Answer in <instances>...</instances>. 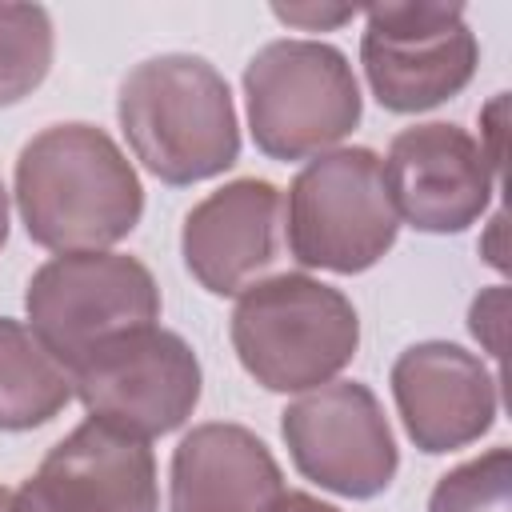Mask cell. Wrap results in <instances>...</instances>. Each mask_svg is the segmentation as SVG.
Here are the masks:
<instances>
[{
	"label": "cell",
	"instance_id": "obj_1",
	"mask_svg": "<svg viewBox=\"0 0 512 512\" xmlns=\"http://www.w3.org/2000/svg\"><path fill=\"white\" fill-rule=\"evenodd\" d=\"M16 208L52 252H104L144 212V188L116 140L92 124H52L20 148Z\"/></svg>",
	"mask_w": 512,
	"mask_h": 512
},
{
	"label": "cell",
	"instance_id": "obj_2",
	"mask_svg": "<svg viewBox=\"0 0 512 512\" xmlns=\"http://www.w3.org/2000/svg\"><path fill=\"white\" fill-rule=\"evenodd\" d=\"M116 116L136 160L164 184L220 176L240 156L228 80L188 52L140 60L120 84Z\"/></svg>",
	"mask_w": 512,
	"mask_h": 512
},
{
	"label": "cell",
	"instance_id": "obj_3",
	"mask_svg": "<svg viewBox=\"0 0 512 512\" xmlns=\"http://www.w3.org/2000/svg\"><path fill=\"white\" fill-rule=\"evenodd\" d=\"M360 344L352 300L304 272L264 276L240 292L232 348L268 392H312L328 384Z\"/></svg>",
	"mask_w": 512,
	"mask_h": 512
},
{
	"label": "cell",
	"instance_id": "obj_4",
	"mask_svg": "<svg viewBox=\"0 0 512 512\" xmlns=\"http://www.w3.org/2000/svg\"><path fill=\"white\" fill-rule=\"evenodd\" d=\"M252 140L272 160L320 156L360 124V84L340 48L272 40L244 68Z\"/></svg>",
	"mask_w": 512,
	"mask_h": 512
},
{
	"label": "cell",
	"instance_id": "obj_5",
	"mask_svg": "<svg viewBox=\"0 0 512 512\" xmlns=\"http://www.w3.org/2000/svg\"><path fill=\"white\" fill-rule=\"evenodd\" d=\"M400 232V216L372 148L320 152L288 188V248L308 268L340 276L372 268Z\"/></svg>",
	"mask_w": 512,
	"mask_h": 512
},
{
	"label": "cell",
	"instance_id": "obj_6",
	"mask_svg": "<svg viewBox=\"0 0 512 512\" xmlns=\"http://www.w3.org/2000/svg\"><path fill=\"white\" fill-rule=\"evenodd\" d=\"M24 308L28 328L72 372L92 348L156 324L160 288L136 256L64 252L32 272Z\"/></svg>",
	"mask_w": 512,
	"mask_h": 512
},
{
	"label": "cell",
	"instance_id": "obj_7",
	"mask_svg": "<svg viewBox=\"0 0 512 512\" xmlns=\"http://www.w3.org/2000/svg\"><path fill=\"white\" fill-rule=\"evenodd\" d=\"M80 404L140 440L180 428L200 400V360L184 336L144 324L100 348L72 368Z\"/></svg>",
	"mask_w": 512,
	"mask_h": 512
},
{
	"label": "cell",
	"instance_id": "obj_8",
	"mask_svg": "<svg viewBox=\"0 0 512 512\" xmlns=\"http://www.w3.org/2000/svg\"><path fill=\"white\" fill-rule=\"evenodd\" d=\"M360 60L388 112H424L472 80L480 48L460 4H372Z\"/></svg>",
	"mask_w": 512,
	"mask_h": 512
},
{
	"label": "cell",
	"instance_id": "obj_9",
	"mask_svg": "<svg viewBox=\"0 0 512 512\" xmlns=\"http://www.w3.org/2000/svg\"><path fill=\"white\" fill-rule=\"evenodd\" d=\"M280 432L300 476L336 496L372 500L392 484L400 464L384 408L360 380L304 392L280 412Z\"/></svg>",
	"mask_w": 512,
	"mask_h": 512
},
{
	"label": "cell",
	"instance_id": "obj_10",
	"mask_svg": "<svg viewBox=\"0 0 512 512\" xmlns=\"http://www.w3.org/2000/svg\"><path fill=\"white\" fill-rule=\"evenodd\" d=\"M384 180L396 204V216H404L420 232H464L476 224L492 200L496 168L464 128L432 120L412 124L392 136Z\"/></svg>",
	"mask_w": 512,
	"mask_h": 512
},
{
	"label": "cell",
	"instance_id": "obj_11",
	"mask_svg": "<svg viewBox=\"0 0 512 512\" xmlns=\"http://www.w3.org/2000/svg\"><path fill=\"white\" fill-rule=\"evenodd\" d=\"M24 488L48 512H160L148 440L96 416L68 432Z\"/></svg>",
	"mask_w": 512,
	"mask_h": 512
},
{
	"label": "cell",
	"instance_id": "obj_12",
	"mask_svg": "<svg viewBox=\"0 0 512 512\" xmlns=\"http://www.w3.org/2000/svg\"><path fill=\"white\" fill-rule=\"evenodd\" d=\"M392 400L420 452H452L496 420V380L484 360L448 340H424L396 356Z\"/></svg>",
	"mask_w": 512,
	"mask_h": 512
},
{
	"label": "cell",
	"instance_id": "obj_13",
	"mask_svg": "<svg viewBox=\"0 0 512 512\" xmlns=\"http://www.w3.org/2000/svg\"><path fill=\"white\" fill-rule=\"evenodd\" d=\"M188 272L216 296H236L264 280L280 252V192L244 176L204 196L180 232Z\"/></svg>",
	"mask_w": 512,
	"mask_h": 512
},
{
	"label": "cell",
	"instance_id": "obj_14",
	"mask_svg": "<svg viewBox=\"0 0 512 512\" xmlns=\"http://www.w3.org/2000/svg\"><path fill=\"white\" fill-rule=\"evenodd\" d=\"M280 492L272 452L240 424H200L172 452V512H264Z\"/></svg>",
	"mask_w": 512,
	"mask_h": 512
},
{
	"label": "cell",
	"instance_id": "obj_15",
	"mask_svg": "<svg viewBox=\"0 0 512 512\" xmlns=\"http://www.w3.org/2000/svg\"><path fill=\"white\" fill-rule=\"evenodd\" d=\"M72 396V372L44 340L28 324L0 316V432L48 424Z\"/></svg>",
	"mask_w": 512,
	"mask_h": 512
},
{
	"label": "cell",
	"instance_id": "obj_16",
	"mask_svg": "<svg viewBox=\"0 0 512 512\" xmlns=\"http://www.w3.org/2000/svg\"><path fill=\"white\" fill-rule=\"evenodd\" d=\"M52 68V20L36 4H0V108L32 96Z\"/></svg>",
	"mask_w": 512,
	"mask_h": 512
},
{
	"label": "cell",
	"instance_id": "obj_17",
	"mask_svg": "<svg viewBox=\"0 0 512 512\" xmlns=\"http://www.w3.org/2000/svg\"><path fill=\"white\" fill-rule=\"evenodd\" d=\"M512 504V452L492 448L444 472L428 496V512H508Z\"/></svg>",
	"mask_w": 512,
	"mask_h": 512
},
{
	"label": "cell",
	"instance_id": "obj_18",
	"mask_svg": "<svg viewBox=\"0 0 512 512\" xmlns=\"http://www.w3.org/2000/svg\"><path fill=\"white\" fill-rule=\"evenodd\" d=\"M468 328L476 340H484V348L492 356H500V348H504V288H488L484 296H476Z\"/></svg>",
	"mask_w": 512,
	"mask_h": 512
},
{
	"label": "cell",
	"instance_id": "obj_19",
	"mask_svg": "<svg viewBox=\"0 0 512 512\" xmlns=\"http://www.w3.org/2000/svg\"><path fill=\"white\" fill-rule=\"evenodd\" d=\"M272 12L284 24H296V28H308V32L336 28V24H344V20L356 16V8H348V4H276Z\"/></svg>",
	"mask_w": 512,
	"mask_h": 512
},
{
	"label": "cell",
	"instance_id": "obj_20",
	"mask_svg": "<svg viewBox=\"0 0 512 512\" xmlns=\"http://www.w3.org/2000/svg\"><path fill=\"white\" fill-rule=\"evenodd\" d=\"M264 512H340V508H332V504H324L308 492H280Z\"/></svg>",
	"mask_w": 512,
	"mask_h": 512
},
{
	"label": "cell",
	"instance_id": "obj_21",
	"mask_svg": "<svg viewBox=\"0 0 512 512\" xmlns=\"http://www.w3.org/2000/svg\"><path fill=\"white\" fill-rule=\"evenodd\" d=\"M16 512H48V508H44L28 488H20V492H16Z\"/></svg>",
	"mask_w": 512,
	"mask_h": 512
},
{
	"label": "cell",
	"instance_id": "obj_22",
	"mask_svg": "<svg viewBox=\"0 0 512 512\" xmlns=\"http://www.w3.org/2000/svg\"><path fill=\"white\" fill-rule=\"evenodd\" d=\"M4 240H8V192L0 184V248H4Z\"/></svg>",
	"mask_w": 512,
	"mask_h": 512
},
{
	"label": "cell",
	"instance_id": "obj_23",
	"mask_svg": "<svg viewBox=\"0 0 512 512\" xmlns=\"http://www.w3.org/2000/svg\"><path fill=\"white\" fill-rule=\"evenodd\" d=\"M0 512H16V492H8L4 484H0Z\"/></svg>",
	"mask_w": 512,
	"mask_h": 512
}]
</instances>
